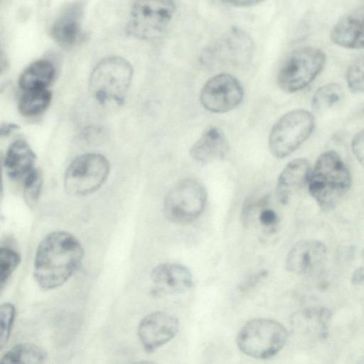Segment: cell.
<instances>
[{"mask_svg": "<svg viewBox=\"0 0 364 364\" xmlns=\"http://www.w3.org/2000/svg\"><path fill=\"white\" fill-rule=\"evenodd\" d=\"M83 256V247L74 235L65 231L50 232L37 247L33 278L43 289H56L78 270Z\"/></svg>", "mask_w": 364, "mask_h": 364, "instance_id": "cell-1", "label": "cell"}, {"mask_svg": "<svg viewBox=\"0 0 364 364\" xmlns=\"http://www.w3.org/2000/svg\"><path fill=\"white\" fill-rule=\"evenodd\" d=\"M309 193L324 210L335 207L351 186L350 171L334 151L321 154L311 169L307 182Z\"/></svg>", "mask_w": 364, "mask_h": 364, "instance_id": "cell-2", "label": "cell"}, {"mask_svg": "<svg viewBox=\"0 0 364 364\" xmlns=\"http://www.w3.org/2000/svg\"><path fill=\"white\" fill-rule=\"evenodd\" d=\"M133 76L132 65L124 58L109 56L101 60L93 68L89 79L92 95L101 104H122Z\"/></svg>", "mask_w": 364, "mask_h": 364, "instance_id": "cell-3", "label": "cell"}, {"mask_svg": "<svg viewBox=\"0 0 364 364\" xmlns=\"http://www.w3.org/2000/svg\"><path fill=\"white\" fill-rule=\"evenodd\" d=\"M288 338L282 323L267 318H253L240 330L236 343L244 354L257 359H267L279 353Z\"/></svg>", "mask_w": 364, "mask_h": 364, "instance_id": "cell-4", "label": "cell"}, {"mask_svg": "<svg viewBox=\"0 0 364 364\" xmlns=\"http://www.w3.org/2000/svg\"><path fill=\"white\" fill-rule=\"evenodd\" d=\"M326 55L321 49L305 46L293 50L277 73V83L284 92L292 93L308 86L321 73Z\"/></svg>", "mask_w": 364, "mask_h": 364, "instance_id": "cell-5", "label": "cell"}, {"mask_svg": "<svg viewBox=\"0 0 364 364\" xmlns=\"http://www.w3.org/2000/svg\"><path fill=\"white\" fill-rule=\"evenodd\" d=\"M314 118L307 110L298 109L281 117L272 127L268 145L276 158H284L295 151L311 135Z\"/></svg>", "mask_w": 364, "mask_h": 364, "instance_id": "cell-6", "label": "cell"}, {"mask_svg": "<svg viewBox=\"0 0 364 364\" xmlns=\"http://www.w3.org/2000/svg\"><path fill=\"white\" fill-rule=\"evenodd\" d=\"M206 202L207 193L202 183L194 178H184L167 193L164 203V214L173 223L188 224L202 214Z\"/></svg>", "mask_w": 364, "mask_h": 364, "instance_id": "cell-7", "label": "cell"}, {"mask_svg": "<svg viewBox=\"0 0 364 364\" xmlns=\"http://www.w3.org/2000/svg\"><path fill=\"white\" fill-rule=\"evenodd\" d=\"M174 12L173 0H135L127 30L139 39L157 38L168 28Z\"/></svg>", "mask_w": 364, "mask_h": 364, "instance_id": "cell-8", "label": "cell"}, {"mask_svg": "<svg viewBox=\"0 0 364 364\" xmlns=\"http://www.w3.org/2000/svg\"><path fill=\"white\" fill-rule=\"evenodd\" d=\"M109 172L108 160L102 154L87 153L77 156L64 175L66 191L73 196H86L97 191Z\"/></svg>", "mask_w": 364, "mask_h": 364, "instance_id": "cell-9", "label": "cell"}, {"mask_svg": "<svg viewBox=\"0 0 364 364\" xmlns=\"http://www.w3.org/2000/svg\"><path fill=\"white\" fill-rule=\"evenodd\" d=\"M243 95L242 86L236 77L228 73H220L205 83L200 91V100L207 110L223 113L237 107Z\"/></svg>", "mask_w": 364, "mask_h": 364, "instance_id": "cell-10", "label": "cell"}, {"mask_svg": "<svg viewBox=\"0 0 364 364\" xmlns=\"http://www.w3.org/2000/svg\"><path fill=\"white\" fill-rule=\"evenodd\" d=\"M253 49L254 43L250 35L234 27L208 46L202 53L201 59L207 64L240 63L250 58Z\"/></svg>", "mask_w": 364, "mask_h": 364, "instance_id": "cell-11", "label": "cell"}, {"mask_svg": "<svg viewBox=\"0 0 364 364\" xmlns=\"http://www.w3.org/2000/svg\"><path fill=\"white\" fill-rule=\"evenodd\" d=\"M178 321L164 311H156L144 316L139 323L137 334L147 353H152L173 339L178 331Z\"/></svg>", "mask_w": 364, "mask_h": 364, "instance_id": "cell-12", "label": "cell"}, {"mask_svg": "<svg viewBox=\"0 0 364 364\" xmlns=\"http://www.w3.org/2000/svg\"><path fill=\"white\" fill-rule=\"evenodd\" d=\"M327 250L316 240H301L290 249L286 259L287 269L295 274H307L320 267L326 258Z\"/></svg>", "mask_w": 364, "mask_h": 364, "instance_id": "cell-13", "label": "cell"}, {"mask_svg": "<svg viewBox=\"0 0 364 364\" xmlns=\"http://www.w3.org/2000/svg\"><path fill=\"white\" fill-rule=\"evenodd\" d=\"M85 1H76L67 6L56 18L50 29L53 40L59 45L70 47L82 38V21L85 12Z\"/></svg>", "mask_w": 364, "mask_h": 364, "instance_id": "cell-14", "label": "cell"}, {"mask_svg": "<svg viewBox=\"0 0 364 364\" xmlns=\"http://www.w3.org/2000/svg\"><path fill=\"white\" fill-rule=\"evenodd\" d=\"M154 294H180L190 289L193 283L190 270L177 263H164L155 267L151 273Z\"/></svg>", "mask_w": 364, "mask_h": 364, "instance_id": "cell-15", "label": "cell"}, {"mask_svg": "<svg viewBox=\"0 0 364 364\" xmlns=\"http://www.w3.org/2000/svg\"><path fill=\"white\" fill-rule=\"evenodd\" d=\"M330 36L339 46L350 49L364 48V6L341 17L332 28Z\"/></svg>", "mask_w": 364, "mask_h": 364, "instance_id": "cell-16", "label": "cell"}, {"mask_svg": "<svg viewBox=\"0 0 364 364\" xmlns=\"http://www.w3.org/2000/svg\"><path fill=\"white\" fill-rule=\"evenodd\" d=\"M228 151L224 132L215 126H210L191 146L190 155L197 161L208 163L224 158Z\"/></svg>", "mask_w": 364, "mask_h": 364, "instance_id": "cell-17", "label": "cell"}, {"mask_svg": "<svg viewBox=\"0 0 364 364\" xmlns=\"http://www.w3.org/2000/svg\"><path fill=\"white\" fill-rule=\"evenodd\" d=\"M331 312L326 308H314L296 313L291 318L295 336L307 338H323L327 335Z\"/></svg>", "mask_w": 364, "mask_h": 364, "instance_id": "cell-18", "label": "cell"}, {"mask_svg": "<svg viewBox=\"0 0 364 364\" xmlns=\"http://www.w3.org/2000/svg\"><path fill=\"white\" fill-rule=\"evenodd\" d=\"M310 171L308 161L303 158L293 159L286 165L276 186V194L282 203H287L295 191L307 184Z\"/></svg>", "mask_w": 364, "mask_h": 364, "instance_id": "cell-19", "label": "cell"}, {"mask_svg": "<svg viewBox=\"0 0 364 364\" xmlns=\"http://www.w3.org/2000/svg\"><path fill=\"white\" fill-rule=\"evenodd\" d=\"M36 155L29 144L23 139L13 142L5 154L4 166L12 179H24L34 168Z\"/></svg>", "mask_w": 364, "mask_h": 364, "instance_id": "cell-20", "label": "cell"}, {"mask_svg": "<svg viewBox=\"0 0 364 364\" xmlns=\"http://www.w3.org/2000/svg\"><path fill=\"white\" fill-rule=\"evenodd\" d=\"M55 73V68L50 61L38 60L22 72L18 84L24 91L46 88L53 81Z\"/></svg>", "mask_w": 364, "mask_h": 364, "instance_id": "cell-21", "label": "cell"}, {"mask_svg": "<svg viewBox=\"0 0 364 364\" xmlns=\"http://www.w3.org/2000/svg\"><path fill=\"white\" fill-rule=\"evenodd\" d=\"M48 358L46 352L40 346L30 343L14 346L1 357L3 363H43Z\"/></svg>", "mask_w": 364, "mask_h": 364, "instance_id": "cell-22", "label": "cell"}, {"mask_svg": "<svg viewBox=\"0 0 364 364\" xmlns=\"http://www.w3.org/2000/svg\"><path fill=\"white\" fill-rule=\"evenodd\" d=\"M51 97L47 88L25 90L18 102V110L26 117L38 115L47 109Z\"/></svg>", "mask_w": 364, "mask_h": 364, "instance_id": "cell-23", "label": "cell"}, {"mask_svg": "<svg viewBox=\"0 0 364 364\" xmlns=\"http://www.w3.org/2000/svg\"><path fill=\"white\" fill-rule=\"evenodd\" d=\"M343 92L339 85L328 83L319 87L312 98V107L317 112H323L337 104Z\"/></svg>", "mask_w": 364, "mask_h": 364, "instance_id": "cell-24", "label": "cell"}, {"mask_svg": "<svg viewBox=\"0 0 364 364\" xmlns=\"http://www.w3.org/2000/svg\"><path fill=\"white\" fill-rule=\"evenodd\" d=\"M21 262L19 254L8 247L0 249V285L3 288Z\"/></svg>", "mask_w": 364, "mask_h": 364, "instance_id": "cell-25", "label": "cell"}, {"mask_svg": "<svg viewBox=\"0 0 364 364\" xmlns=\"http://www.w3.org/2000/svg\"><path fill=\"white\" fill-rule=\"evenodd\" d=\"M43 184V176L38 168H34L23 179L24 198L30 207H33L39 198Z\"/></svg>", "mask_w": 364, "mask_h": 364, "instance_id": "cell-26", "label": "cell"}, {"mask_svg": "<svg viewBox=\"0 0 364 364\" xmlns=\"http://www.w3.org/2000/svg\"><path fill=\"white\" fill-rule=\"evenodd\" d=\"M349 89L354 93L364 92V55L349 65L346 73Z\"/></svg>", "mask_w": 364, "mask_h": 364, "instance_id": "cell-27", "label": "cell"}, {"mask_svg": "<svg viewBox=\"0 0 364 364\" xmlns=\"http://www.w3.org/2000/svg\"><path fill=\"white\" fill-rule=\"evenodd\" d=\"M16 315V309L11 303H4L0 306V347L3 348L10 338Z\"/></svg>", "mask_w": 364, "mask_h": 364, "instance_id": "cell-28", "label": "cell"}, {"mask_svg": "<svg viewBox=\"0 0 364 364\" xmlns=\"http://www.w3.org/2000/svg\"><path fill=\"white\" fill-rule=\"evenodd\" d=\"M265 206L262 207L259 211V222L264 228L273 229L279 223V216L273 209Z\"/></svg>", "mask_w": 364, "mask_h": 364, "instance_id": "cell-29", "label": "cell"}, {"mask_svg": "<svg viewBox=\"0 0 364 364\" xmlns=\"http://www.w3.org/2000/svg\"><path fill=\"white\" fill-rule=\"evenodd\" d=\"M352 150L357 160L364 167V129L354 136Z\"/></svg>", "mask_w": 364, "mask_h": 364, "instance_id": "cell-30", "label": "cell"}, {"mask_svg": "<svg viewBox=\"0 0 364 364\" xmlns=\"http://www.w3.org/2000/svg\"><path fill=\"white\" fill-rule=\"evenodd\" d=\"M267 272L264 270L262 272H259L255 274H252L250 276V278H248L247 280L245 281V282L242 284L241 287V291H245L247 290L250 288H252L255 285H257L258 282H259L260 280L264 279L265 276L267 275Z\"/></svg>", "mask_w": 364, "mask_h": 364, "instance_id": "cell-31", "label": "cell"}, {"mask_svg": "<svg viewBox=\"0 0 364 364\" xmlns=\"http://www.w3.org/2000/svg\"><path fill=\"white\" fill-rule=\"evenodd\" d=\"M235 6H250L257 4L263 0H223Z\"/></svg>", "mask_w": 364, "mask_h": 364, "instance_id": "cell-32", "label": "cell"}, {"mask_svg": "<svg viewBox=\"0 0 364 364\" xmlns=\"http://www.w3.org/2000/svg\"><path fill=\"white\" fill-rule=\"evenodd\" d=\"M18 126L14 123H5L1 124V135L7 136L17 129Z\"/></svg>", "mask_w": 364, "mask_h": 364, "instance_id": "cell-33", "label": "cell"}, {"mask_svg": "<svg viewBox=\"0 0 364 364\" xmlns=\"http://www.w3.org/2000/svg\"><path fill=\"white\" fill-rule=\"evenodd\" d=\"M352 282L355 284L364 283V267L358 268L353 272Z\"/></svg>", "mask_w": 364, "mask_h": 364, "instance_id": "cell-34", "label": "cell"}]
</instances>
